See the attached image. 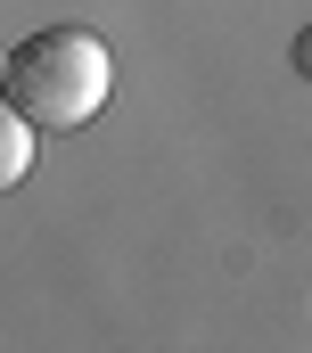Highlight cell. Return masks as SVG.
<instances>
[{"label": "cell", "mask_w": 312, "mask_h": 353, "mask_svg": "<svg viewBox=\"0 0 312 353\" xmlns=\"http://www.w3.org/2000/svg\"><path fill=\"white\" fill-rule=\"evenodd\" d=\"M107 83H115V58L90 25H41L8 50L0 66V99L8 115H25L33 132H75L107 107Z\"/></svg>", "instance_id": "1"}, {"label": "cell", "mask_w": 312, "mask_h": 353, "mask_svg": "<svg viewBox=\"0 0 312 353\" xmlns=\"http://www.w3.org/2000/svg\"><path fill=\"white\" fill-rule=\"evenodd\" d=\"M25 165H33V123L8 115V123H0V181H17Z\"/></svg>", "instance_id": "2"}, {"label": "cell", "mask_w": 312, "mask_h": 353, "mask_svg": "<svg viewBox=\"0 0 312 353\" xmlns=\"http://www.w3.org/2000/svg\"><path fill=\"white\" fill-rule=\"evenodd\" d=\"M288 58H296V74H312V25L296 33V50H288Z\"/></svg>", "instance_id": "3"}]
</instances>
